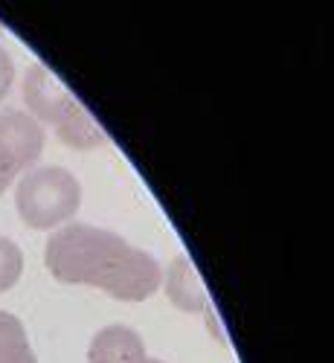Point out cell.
<instances>
[{"label": "cell", "instance_id": "obj_1", "mask_svg": "<svg viewBox=\"0 0 334 363\" xmlns=\"http://www.w3.org/2000/svg\"><path fill=\"white\" fill-rule=\"evenodd\" d=\"M44 264L58 282L99 288L119 302H145L163 288L155 256L94 224H67L52 233Z\"/></svg>", "mask_w": 334, "mask_h": 363}, {"label": "cell", "instance_id": "obj_2", "mask_svg": "<svg viewBox=\"0 0 334 363\" xmlns=\"http://www.w3.org/2000/svg\"><path fill=\"white\" fill-rule=\"evenodd\" d=\"M23 102L29 108V116L38 123H50L58 134V140L70 148L87 151L105 145V131L96 125L79 99L58 82L44 65H33L23 76Z\"/></svg>", "mask_w": 334, "mask_h": 363}, {"label": "cell", "instance_id": "obj_3", "mask_svg": "<svg viewBox=\"0 0 334 363\" xmlns=\"http://www.w3.org/2000/svg\"><path fill=\"white\" fill-rule=\"evenodd\" d=\"M15 206L26 227L52 230L79 213L82 186L62 166L29 169L15 189Z\"/></svg>", "mask_w": 334, "mask_h": 363}, {"label": "cell", "instance_id": "obj_4", "mask_svg": "<svg viewBox=\"0 0 334 363\" xmlns=\"http://www.w3.org/2000/svg\"><path fill=\"white\" fill-rule=\"evenodd\" d=\"M44 125L23 111H4L0 113V145L18 160L21 172L38 163L44 151Z\"/></svg>", "mask_w": 334, "mask_h": 363}, {"label": "cell", "instance_id": "obj_5", "mask_svg": "<svg viewBox=\"0 0 334 363\" xmlns=\"http://www.w3.org/2000/svg\"><path fill=\"white\" fill-rule=\"evenodd\" d=\"M145 357V343L131 325H105L87 349V363H137Z\"/></svg>", "mask_w": 334, "mask_h": 363}, {"label": "cell", "instance_id": "obj_6", "mask_svg": "<svg viewBox=\"0 0 334 363\" xmlns=\"http://www.w3.org/2000/svg\"><path fill=\"white\" fill-rule=\"evenodd\" d=\"M163 288L172 306H177L180 311H189V314H201L206 311V285L198 277V270L192 264V259L187 253H180L163 277Z\"/></svg>", "mask_w": 334, "mask_h": 363}, {"label": "cell", "instance_id": "obj_7", "mask_svg": "<svg viewBox=\"0 0 334 363\" xmlns=\"http://www.w3.org/2000/svg\"><path fill=\"white\" fill-rule=\"evenodd\" d=\"M0 363H38L23 323L9 311H0Z\"/></svg>", "mask_w": 334, "mask_h": 363}, {"label": "cell", "instance_id": "obj_8", "mask_svg": "<svg viewBox=\"0 0 334 363\" xmlns=\"http://www.w3.org/2000/svg\"><path fill=\"white\" fill-rule=\"evenodd\" d=\"M23 274V253L12 238L0 235V294H6L9 288L18 285Z\"/></svg>", "mask_w": 334, "mask_h": 363}, {"label": "cell", "instance_id": "obj_9", "mask_svg": "<svg viewBox=\"0 0 334 363\" xmlns=\"http://www.w3.org/2000/svg\"><path fill=\"white\" fill-rule=\"evenodd\" d=\"M18 172H21L18 160L9 155L4 145H0V195H4V192L12 186V180L18 177Z\"/></svg>", "mask_w": 334, "mask_h": 363}, {"label": "cell", "instance_id": "obj_10", "mask_svg": "<svg viewBox=\"0 0 334 363\" xmlns=\"http://www.w3.org/2000/svg\"><path fill=\"white\" fill-rule=\"evenodd\" d=\"M12 82H15V62H12V55L0 47V102L6 99Z\"/></svg>", "mask_w": 334, "mask_h": 363}, {"label": "cell", "instance_id": "obj_11", "mask_svg": "<svg viewBox=\"0 0 334 363\" xmlns=\"http://www.w3.org/2000/svg\"><path fill=\"white\" fill-rule=\"evenodd\" d=\"M137 363H166V360H157V357H143V360H137Z\"/></svg>", "mask_w": 334, "mask_h": 363}]
</instances>
